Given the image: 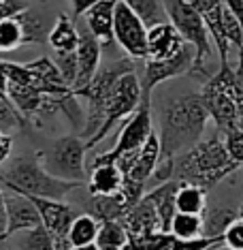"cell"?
<instances>
[{"label": "cell", "mask_w": 243, "mask_h": 250, "mask_svg": "<svg viewBox=\"0 0 243 250\" xmlns=\"http://www.w3.org/2000/svg\"><path fill=\"white\" fill-rule=\"evenodd\" d=\"M7 244V209H4V190L0 186V250Z\"/></svg>", "instance_id": "37"}, {"label": "cell", "mask_w": 243, "mask_h": 250, "mask_svg": "<svg viewBox=\"0 0 243 250\" xmlns=\"http://www.w3.org/2000/svg\"><path fill=\"white\" fill-rule=\"evenodd\" d=\"M122 2L131 11H134L148 28L162 24V21H168L165 0H122Z\"/></svg>", "instance_id": "29"}, {"label": "cell", "mask_w": 243, "mask_h": 250, "mask_svg": "<svg viewBox=\"0 0 243 250\" xmlns=\"http://www.w3.org/2000/svg\"><path fill=\"white\" fill-rule=\"evenodd\" d=\"M56 66H58L62 79H64L66 83L71 86H75V79H77V58H75V52H56L54 58Z\"/></svg>", "instance_id": "34"}, {"label": "cell", "mask_w": 243, "mask_h": 250, "mask_svg": "<svg viewBox=\"0 0 243 250\" xmlns=\"http://www.w3.org/2000/svg\"><path fill=\"white\" fill-rule=\"evenodd\" d=\"M79 28V43L75 49V58H77V79H75V86H73V92L83 86H88L90 79L96 75L98 71L100 62H103V45L96 39L90 28L86 26H77Z\"/></svg>", "instance_id": "14"}, {"label": "cell", "mask_w": 243, "mask_h": 250, "mask_svg": "<svg viewBox=\"0 0 243 250\" xmlns=\"http://www.w3.org/2000/svg\"><path fill=\"white\" fill-rule=\"evenodd\" d=\"M168 233H171L173 237H177V240H184V242L205 237V235H203V216L201 214L177 212L173 216L171 231H168Z\"/></svg>", "instance_id": "30"}, {"label": "cell", "mask_w": 243, "mask_h": 250, "mask_svg": "<svg viewBox=\"0 0 243 250\" xmlns=\"http://www.w3.org/2000/svg\"><path fill=\"white\" fill-rule=\"evenodd\" d=\"M41 214V223L54 237L56 250H71L69 244V229L71 223L77 218V209L58 199H43V197H30Z\"/></svg>", "instance_id": "13"}, {"label": "cell", "mask_w": 243, "mask_h": 250, "mask_svg": "<svg viewBox=\"0 0 243 250\" xmlns=\"http://www.w3.org/2000/svg\"><path fill=\"white\" fill-rule=\"evenodd\" d=\"M184 39L175 30L171 21H162L148 28V58L151 60H165L171 58L184 47Z\"/></svg>", "instance_id": "19"}, {"label": "cell", "mask_w": 243, "mask_h": 250, "mask_svg": "<svg viewBox=\"0 0 243 250\" xmlns=\"http://www.w3.org/2000/svg\"><path fill=\"white\" fill-rule=\"evenodd\" d=\"M2 190H4V209H7V240L19 231L43 225L41 214H38L35 201L30 197L7 188Z\"/></svg>", "instance_id": "15"}, {"label": "cell", "mask_w": 243, "mask_h": 250, "mask_svg": "<svg viewBox=\"0 0 243 250\" xmlns=\"http://www.w3.org/2000/svg\"><path fill=\"white\" fill-rule=\"evenodd\" d=\"M141 62H143V71H141V77H139L141 92L151 96V90L156 86H160V83H165L173 77L194 71V47L190 43H184V47L175 56H171V58H165V60L145 58Z\"/></svg>", "instance_id": "11"}, {"label": "cell", "mask_w": 243, "mask_h": 250, "mask_svg": "<svg viewBox=\"0 0 243 250\" xmlns=\"http://www.w3.org/2000/svg\"><path fill=\"white\" fill-rule=\"evenodd\" d=\"M168 21L179 37L194 47V75L205 77V60L211 56V35L203 15L190 4V0H165Z\"/></svg>", "instance_id": "6"}, {"label": "cell", "mask_w": 243, "mask_h": 250, "mask_svg": "<svg viewBox=\"0 0 243 250\" xmlns=\"http://www.w3.org/2000/svg\"><path fill=\"white\" fill-rule=\"evenodd\" d=\"M233 73H235V79H237V83H239V88L243 90V45L239 47V62H237Z\"/></svg>", "instance_id": "40"}, {"label": "cell", "mask_w": 243, "mask_h": 250, "mask_svg": "<svg viewBox=\"0 0 243 250\" xmlns=\"http://www.w3.org/2000/svg\"><path fill=\"white\" fill-rule=\"evenodd\" d=\"M224 7L228 11H233V13L243 21V0H222Z\"/></svg>", "instance_id": "39"}, {"label": "cell", "mask_w": 243, "mask_h": 250, "mask_svg": "<svg viewBox=\"0 0 243 250\" xmlns=\"http://www.w3.org/2000/svg\"><path fill=\"white\" fill-rule=\"evenodd\" d=\"M143 92H141V79L137 71H128L115 79V83L111 86L109 94L105 99V120L103 126L98 128V133L88 141V150H92L94 146H98L100 141L107 137V133L115 126L120 120H126L131 113L137 109Z\"/></svg>", "instance_id": "8"}, {"label": "cell", "mask_w": 243, "mask_h": 250, "mask_svg": "<svg viewBox=\"0 0 243 250\" xmlns=\"http://www.w3.org/2000/svg\"><path fill=\"white\" fill-rule=\"evenodd\" d=\"M177 188H179V180H167L145 192V197H148L156 208L158 223H160L162 233L171 231L173 216L177 214V208H175V192H177Z\"/></svg>", "instance_id": "21"}, {"label": "cell", "mask_w": 243, "mask_h": 250, "mask_svg": "<svg viewBox=\"0 0 243 250\" xmlns=\"http://www.w3.org/2000/svg\"><path fill=\"white\" fill-rule=\"evenodd\" d=\"M209 250H228V248H226L224 244H220V246H213V248H209Z\"/></svg>", "instance_id": "43"}, {"label": "cell", "mask_w": 243, "mask_h": 250, "mask_svg": "<svg viewBox=\"0 0 243 250\" xmlns=\"http://www.w3.org/2000/svg\"><path fill=\"white\" fill-rule=\"evenodd\" d=\"M98 231H100V223L90 212L77 214V218L71 223V229H69V244H71V248L92 246V244H96Z\"/></svg>", "instance_id": "24"}, {"label": "cell", "mask_w": 243, "mask_h": 250, "mask_svg": "<svg viewBox=\"0 0 243 250\" xmlns=\"http://www.w3.org/2000/svg\"><path fill=\"white\" fill-rule=\"evenodd\" d=\"M113 39L122 52L132 60L148 58V26L141 21L134 11H131L122 0H117L115 18H113Z\"/></svg>", "instance_id": "10"}, {"label": "cell", "mask_w": 243, "mask_h": 250, "mask_svg": "<svg viewBox=\"0 0 243 250\" xmlns=\"http://www.w3.org/2000/svg\"><path fill=\"white\" fill-rule=\"evenodd\" d=\"M222 242L228 250H243V220L235 218L233 223L224 229Z\"/></svg>", "instance_id": "35"}, {"label": "cell", "mask_w": 243, "mask_h": 250, "mask_svg": "<svg viewBox=\"0 0 243 250\" xmlns=\"http://www.w3.org/2000/svg\"><path fill=\"white\" fill-rule=\"evenodd\" d=\"M175 208L184 214H203L207 208V190L190 182H179V188L175 192Z\"/></svg>", "instance_id": "25"}, {"label": "cell", "mask_w": 243, "mask_h": 250, "mask_svg": "<svg viewBox=\"0 0 243 250\" xmlns=\"http://www.w3.org/2000/svg\"><path fill=\"white\" fill-rule=\"evenodd\" d=\"M0 186L26 197H43L62 201L71 190L81 188V182H69L52 175L43 167L41 156H19L13 158L0 169Z\"/></svg>", "instance_id": "3"}, {"label": "cell", "mask_w": 243, "mask_h": 250, "mask_svg": "<svg viewBox=\"0 0 243 250\" xmlns=\"http://www.w3.org/2000/svg\"><path fill=\"white\" fill-rule=\"evenodd\" d=\"M237 216L243 220V199H241V203H239V208H237Z\"/></svg>", "instance_id": "41"}, {"label": "cell", "mask_w": 243, "mask_h": 250, "mask_svg": "<svg viewBox=\"0 0 243 250\" xmlns=\"http://www.w3.org/2000/svg\"><path fill=\"white\" fill-rule=\"evenodd\" d=\"M162 161V147H160V137H158L156 128L154 133L148 137V141H145L143 146H141V150L131 158V165L126 167V171H124V175H126L128 180L132 182H141V184L148 186L150 178L156 173L158 165H160Z\"/></svg>", "instance_id": "16"}, {"label": "cell", "mask_w": 243, "mask_h": 250, "mask_svg": "<svg viewBox=\"0 0 243 250\" xmlns=\"http://www.w3.org/2000/svg\"><path fill=\"white\" fill-rule=\"evenodd\" d=\"M209 113L203 105L201 94H186L171 99L160 111V137L162 161L173 158L196 146L205 135Z\"/></svg>", "instance_id": "1"}, {"label": "cell", "mask_w": 243, "mask_h": 250, "mask_svg": "<svg viewBox=\"0 0 243 250\" xmlns=\"http://www.w3.org/2000/svg\"><path fill=\"white\" fill-rule=\"evenodd\" d=\"M128 71H137V60L132 58H122L115 62H109V64H100L96 75L90 79L88 86L75 90L77 99H86L88 101V113H86V120H83V126L79 130V137L83 141H88L98 133V128L103 126L105 120V99L109 94L111 86L115 83V79L124 75Z\"/></svg>", "instance_id": "5"}, {"label": "cell", "mask_w": 243, "mask_h": 250, "mask_svg": "<svg viewBox=\"0 0 243 250\" xmlns=\"http://www.w3.org/2000/svg\"><path fill=\"white\" fill-rule=\"evenodd\" d=\"M47 43L52 45L54 52H75L79 43L77 21L69 15H58V20L47 35Z\"/></svg>", "instance_id": "23"}, {"label": "cell", "mask_w": 243, "mask_h": 250, "mask_svg": "<svg viewBox=\"0 0 243 250\" xmlns=\"http://www.w3.org/2000/svg\"><path fill=\"white\" fill-rule=\"evenodd\" d=\"M154 133V120H151V96L143 94L139 107L134 109L131 116L126 118L122 130L117 133V139L109 152H103L94 158L96 163H115L117 158L134 154L141 150V146L148 141V137Z\"/></svg>", "instance_id": "9"}, {"label": "cell", "mask_w": 243, "mask_h": 250, "mask_svg": "<svg viewBox=\"0 0 243 250\" xmlns=\"http://www.w3.org/2000/svg\"><path fill=\"white\" fill-rule=\"evenodd\" d=\"M199 94L209 113V120L216 122L220 133L224 135L235 126L237 118L243 111V90L237 83L230 62L220 64L218 73L207 79Z\"/></svg>", "instance_id": "4"}, {"label": "cell", "mask_w": 243, "mask_h": 250, "mask_svg": "<svg viewBox=\"0 0 243 250\" xmlns=\"http://www.w3.org/2000/svg\"><path fill=\"white\" fill-rule=\"evenodd\" d=\"M128 244V233L122 227L120 220L111 223H100V231L96 237V248L98 250H124Z\"/></svg>", "instance_id": "31"}, {"label": "cell", "mask_w": 243, "mask_h": 250, "mask_svg": "<svg viewBox=\"0 0 243 250\" xmlns=\"http://www.w3.org/2000/svg\"><path fill=\"white\" fill-rule=\"evenodd\" d=\"M69 2L73 7V20L77 21V20H81L96 2H100V0H69Z\"/></svg>", "instance_id": "36"}, {"label": "cell", "mask_w": 243, "mask_h": 250, "mask_svg": "<svg viewBox=\"0 0 243 250\" xmlns=\"http://www.w3.org/2000/svg\"><path fill=\"white\" fill-rule=\"evenodd\" d=\"M71 250H98V248H96V244H92V246H86V248H71Z\"/></svg>", "instance_id": "42"}, {"label": "cell", "mask_w": 243, "mask_h": 250, "mask_svg": "<svg viewBox=\"0 0 243 250\" xmlns=\"http://www.w3.org/2000/svg\"><path fill=\"white\" fill-rule=\"evenodd\" d=\"M7 242H11V250H56L54 237L43 225L15 233Z\"/></svg>", "instance_id": "26"}, {"label": "cell", "mask_w": 243, "mask_h": 250, "mask_svg": "<svg viewBox=\"0 0 243 250\" xmlns=\"http://www.w3.org/2000/svg\"><path fill=\"white\" fill-rule=\"evenodd\" d=\"M120 223L128 233V240H137V237H145V235H151V233L160 231L156 208L145 195L137 206L122 216Z\"/></svg>", "instance_id": "17"}, {"label": "cell", "mask_w": 243, "mask_h": 250, "mask_svg": "<svg viewBox=\"0 0 243 250\" xmlns=\"http://www.w3.org/2000/svg\"><path fill=\"white\" fill-rule=\"evenodd\" d=\"M86 152L88 146L79 135H64V137L54 139L38 156H41L43 167L56 178L86 184Z\"/></svg>", "instance_id": "7"}, {"label": "cell", "mask_w": 243, "mask_h": 250, "mask_svg": "<svg viewBox=\"0 0 243 250\" xmlns=\"http://www.w3.org/2000/svg\"><path fill=\"white\" fill-rule=\"evenodd\" d=\"M190 4L199 11L203 15V20H205V24L209 28V35H211V41L218 49L220 64H228L230 45L224 39V32H222V7H224V2L222 0H190Z\"/></svg>", "instance_id": "18"}, {"label": "cell", "mask_w": 243, "mask_h": 250, "mask_svg": "<svg viewBox=\"0 0 243 250\" xmlns=\"http://www.w3.org/2000/svg\"><path fill=\"white\" fill-rule=\"evenodd\" d=\"M0 101L9 103V75L4 69V60H0Z\"/></svg>", "instance_id": "38"}, {"label": "cell", "mask_w": 243, "mask_h": 250, "mask_svg": "<svg viewBox=\"0 0 243 250\" xmlns=\"http://www.w3.org/2000/svg\"><path fill=\"white\" fill-rule=\"evenodd\" d=\"M203 216V235L205 237H222L224 229L233 223L237 216V209L228 206H216V208H205Z\"/></svg>", "instance_id": "27"}, {"label": "cell", "mask_w": 243, "mask_h": 250, "mask_svg": "<svg viewBox=\"0 0 243 250\" xmlns=\"http://www.w3.org/2000/svg\"><path fill=\"white\" fill-rule=\"evenodd\" d=\"M167 161L171 163V180L190 182V184L203 186L205 190H211L226 175H230L241 167L228 154L222 135L201 139L190 150L173 158H167Z\"/></svg>", "instance_id": "2"}, {"label": "cell", "mask_w": 243, "mask_h": 250, "mask_svg": "<svg viewBox=\"0 0 243 250\" xmlns=\"http://www.w3.org/2000/svg\"><path fill=\"white\" fill-rule=\"evenodd\" d=\"M115 7H117V0H100V2H96L94 7L83 15L86 26L90 28V32L100 41L103 47L115 43V39H113V18H115Z\"/></svg>", "instance_id": "20"}, {"label": "cell", "mask_w": 243, "mask_h": 250, "mask_svg": "<svg viewBox=\"0 0 243 250\" xmlns=\"http://www.w3.org/2000/svg\"><path fill=\"white\" fill-rule=\"evenodd\" d=\"M145 195V184L132 180H124L122 188L113 195H90V214L94 216L98 223H111V220H120L128 209H132Z\"/></svg>", "instance_id": "12"}, {"label": "cell", "mask_w": 243, "mask_h": 250, "mask_svg": "<svg viewBox=\"0 0 243 250\" xmlns=\"http://www.w3.org/2000/svg\"><path fill=\"white\" fill-rule=\"evenodd\" d=\"M222 32L230 47L239 49L243 45V21L226 7H222Z\"/></svg>", "instance_id": "33"}, {"label": "cell", "mask_w": 243, "mask_h": 250, "mask_svg": "<svg viewBox=\"0 0 243 250\" xmlns=\"http://www.w3.org/2000/svg\"><path fill=\"white\" fill-rule=\"evenodd\" d=\"M24 45V32L18 18L0 20V52H13Z\"/></svg>", "instance_id": "32"}, {"label": "cell", "mask_w": 243, "mask_h": 250, "mask_svg": "<svg viewBox=\"0 0 243 250\" xmlns=\"http://www.w3.org/2000/svg\"><path fill=\"white\" fill-rule=\"evenodd\" d=\"M21 26V32H24V45H35V43H45L47 41V35L52 28L47 26L43 15L32 13V11L24 9L21 13L15 15Z\"/></svg>", "instance_id": "28"}, {"label": "cell", "mask_w": 243, "mask_h": 250, "mask_svg": "<svg viewBox=\"0 0 243 250\" xmlns=\"http://www.w3.org/2000/svg\"><path fill=\"white\" fill-rule=\"evenodd\" d=\"M126 175L115 163H96L92 167V173L86 180L88 192L92 197H100V195H113L122 188Z\"/></svg>", "instance_id": "22"}]
</instances>
